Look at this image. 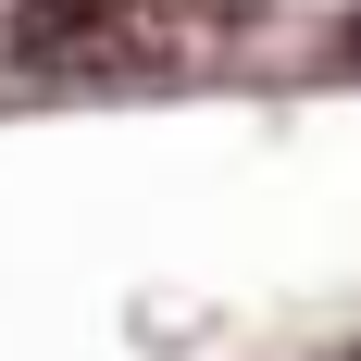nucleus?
Here are the masks:
<instances>
[{
	"mask_svg": "<svg viewBox=\"0 0 361 361\" xmlns=\"http://www.w3.org/2000/svg\"><path fill=\"white\" fill-rule=\"evenodd\" d=\"M349 361H361V349H349Z\"/></svg>",
	"mask_w": 361,
	"mask_h": 361,
	"instance_id": "7ed1b4c3",
	"label": "nucleus"
},
{
	"mask_svg": "<svg viewBox=\"0 0 361 361\" xmlns=\"http://www.w3.org/2000/svg\"><path fill=\"white\" fill-rule=\"evenodd\" d=\"M200 13H262V0H200Z\"/></svg>",
	"mask_w": 361,
	"mask_h": 361,
	"instance_id": "f03ea898",
	"label": "nucleus"
},
{
	"mask_svg": "<svg viewBox=\"0 0 361 361\" xmlns=\"http://www.w3.org/2000/svg\"><path fill=\"white\" fill-rule=\"evenodd\" d=\"M0 63L25 87H149V75H175V25L149 0H13Z\"/></svg>",
	"mask_w": 361,
	"mask_h": 361,
	"instance_id": "f257e3e1",
	"label": "nucleus"
}]
</instances>
